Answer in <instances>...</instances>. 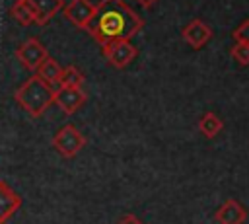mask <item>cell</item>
<instances>
[{
    "instance_id": "cell-10",
    "label": "cell",
    "mask_w": 249,
    "mask_h": 224,
    "mask_svg": "<svg viewBox=\"0 0 249 224\" xmlns=\"http://www.w3.org/2000/svg\"><path fill=\"white\" fill-rule=\"evenodd\" d=\"M21 206V199L12 187H8L4 181H0V224H4L8 218H12L18 208Z\"/></svg>"
},
{
    "instance_id": "cell-16",
    "label": "cell",
    "mask_w": 249,
    "mask_h": 224,
    "mask_svg": "<svg viewBox=\"0 0 249 224\" xmlns=\"http://www.w3.org/2000/svg\"><path fill=\"white\" fill-rule=\"evenodd\" d=\"M230 55H231V58L237 64H241V66H247L249 64V45L247 43H235L230 49Z\"/></svg>"
},
{
    "instance_id": "cell-15",
    "label": "cell",
    "mask_w": 249,
    "mask_h": 224,
    "mask_svg": "<svg viewBox=\"0 0 249 224\" xmlns=\"http://www.w3.org/2000/svg\"><path fill=\"white\" fill-rule=\"evenodd\" d=\"M84 84V74L76 68V66H66L62 68L58 86H68V88H82Z\"/></svg>"
},
{
    "instance_id": "cell-3",
    "label": "cell",
    "mask_w": 249,
    "mask_h": 224,
    "mask_svg": "<svg viewBox=\"0 0 249 224\" xmlns=\"http://www.w3.org/2000/svg\"><path fill=\"white\" fill-rule=\"evenodd\" d=\"M53 146L58 150L60 156L64 158H74L84 146H86V136L74 127V125H64L54 136H53Z\"/></svg>"
},
{
    "instance_id": "cell-9",
    "label": "cell",
    "mask_w": 249,
    "mask_h": 224,
    "mask_svg": "<svg viewBox=\"0 0 249 224\" xmlns=\"http://www.w3.org/2000/svg\"><path fill=\"white\" fill-rule=\"evenodd\" d=\"M214 218L218 224H243L247 220V210L239 201L228 199L224 205H220Z\"/></svg>"
},
{
    "instance_id": "cell-12",
    "label": "cell",
    "mask_w": 249,
    "mask_h": 224,
    "mask_svg": "<svg viewBox=\"0 0 249 224\" xmlns=\"http://www.w3.org/2000/svg\"><path fill=\"white\" fill-rule=\"evenodd\" d=\"M10 14H12V18H14L19 25H23V27L37 23V16H35V10H33V6L29 4V0H16L14 6L10 8Z\"/></svg>"
},
{
    "instance_id": "cell-5",
    "label": "cell",
    "mask_w": 249,
    "mask_h": 224,
    "mask_svg": "<svg viewBox=\"0 0 249 224\" xmlns=\"http://www.w3.org/2000/svg\"><path fill=\"white\" fill-rule=\"evenodd\" d=\"M16 56H18V60H19L27 70L37 72V68L41 66V62L49 56V51H47V47H45L39 39L31 37V39H27L25 43H21V45L18 47Z\"/></svg>"
},
{
    "instance_id": "cell-4",
    "label": "cell",
    "mask_w": 249,
    "mask_h": 224,
    "mask_svg": "<svg viewBox=\"0 0 249 224\" xmlns=\"http://www.w3.org/2000/svg\"><path fill=\"white\" fill-rule=\"evenodd\" d=\"M101 51H103V56L111 62V66L115 68H124L128 66L136 55H138V49L128 41V39H121V41H111V43H105L101 45Z\"/></svg>"
},
{
    "instance_id": "cell-2",
    "label": "cell",
    "mask_w": 249,
    "mask_h": 224,
    "mask_svg": "<svg viewBox=\"0 0 249 224\" xmlns=\"http://www.w3.org/2000/svg\"><path fill=\"white\" fill-rule=\"evenodd\" d=\"M14 97L31 117H41L49 105L54 103V88L33 74L16 90Z\"/></svg>"
},
{
    "instance_id": "cell-6",
    "label": "cell",
    "mask_w": 249,
    "mask_h": 224,
    "mask_svg": "<svg viewBox=\"0 0 249 224\" xmlns=\"http://www.w3.org/2000/svg\"><path fill=\"white\" fill-rule=\"evenodd\" d=\"M62 12L70 23H74L80 29H88L95 14V4H91L89 0H70L68 4H64Z\"/></svg>"
},
{
    "instance_id": "cell-19",
    "label": "cell",
    "mask_w": 249,
    "mask_h": 224,
    "mask_svg": "<svg viewBox=\"0 0 249 224\" xmlns=\"http://www.w3.org/2000/svg\"><path fill=\"white\" fill-rule=\"evenodd\" d=\"M136 2H138L142 8H152V6H154L158 0H136Z\"/></svg>"
},
{
    "instance_id": "cell-7",
    "label": "cell",
    "mask_w": 249,
    "mask_h": 224,
    "mask_svg": "<svg viewBox=\"0 0 249 224\" xmlns=\"http://www.w3.org/2000/svg\"><path fill=\"white\" fill-rule=\"evenodd\" d=\"M54 103L66 113L72 115L76 113L84 103H86V92L82 88H68V86H58L54 90Z\"/></svg>"
},
{
    "instance_id": "cell-13",
    "label": "cell",
    "mask_w": 249,
    "mask_h": 224,
    "mask_svg": "<svg viewBox=\"0 0 249 224\" xmlns=\"http://www.w3.org/2000/svg\"><path fill=\"white\" fill-rule=\"evenodd\" d=\"M39 78H43L47 84H51L53 88H54V84L58 86V80H60V74H62V66L54 60V58H51V56H47L43 62H41V66L37 68V72H35ZM56 90V88H54Z\"/></svg>"
},
{
    "instance_id": "cell-18",
    "label": "cell",
    "mask_w": 249,
    "mask_h": 224,
    "mask_svg": "<svg viewBox=\"0 0 249 224\" xmlns=\"http://www.w3.org/2000/svg\"><path fill=\"white\" fill-rule=\"evenodd\" d=\"M117 224H142V222H140V220H138L134 214H124V216H123V218H121Z\"/></svg>"
},
{
    "instance_id": "cell-14",
    "label": "cell",
    "mask_w": 249,
    "mask_h": 224,
    "mask_svg": "<svg viewBox=\"0 0 249 224\" xmlns=\"http://www.w3.org/2000/svg\"><path fill=\"white\" fill-rule=\"evenodd\" d=\"M222 127H224V123H222V119L216 115V113H204L200 119H198V131L206 136V138H214L220 131H222Z\"/></svg>"
},
{
    "instance_id": "cell-11",
    "label": "cell",
    "mask_w": 249,
    "mask_h": 224,
    "mask_svg": "<svg viewBox=\"0 0 249 224\" xmlns=\"http://www.w3.org/2000/svg\"><path fill=\"white\" fill-rule=\"evenodd\" d=\"M29 4L33 6L35 16H37L35 25H47L51 18L64 8V0H29Z\"/></svg>"
},
{
    "instance_id": "cell-17",
    "label": "cell",
    "mask_w": 249,
    "mask_h": 224,
    "mask_svg": "<svg viewBox=\"0 0 249 224\" xmlns=\"http://www.w3.org/2000/svg\"><path fill=\"white\" fill-rule=\"evenodd\" d=\"M231 37H233L235 43H247L249 45V19H245L239 27H235Z\"/></svg>"
},
{
    "instance_id": "cell-1",
    "label": "cell",
    "mask_w": 249,
    "mask_h": 224,
    "mask_svg": "<svg viewBox=\"0 0 249 224\" xmlns=\"http://www.w3.org/2000/svg\"><path fill=\"white\" fill-rule=\"evenodd\" d=\"M144 27V19L128 8L124 0H101L95 4V14L88 25V33L99 43L132 39Z\"/></svg>"
},
{
    "instance_id": "cell-8",
    "label": "cell",
    "mask_w": 249,
    "mask_h": 224,
    "mask_svg": "<svg viewBox=\"0 0 249 224\" xmlns=\"http://www.w3.org/2000/svg\"><path fill=\"white\" fill-rule=\"evenodd\" d=\"M181 37H183L193 49H200V47H204V45L212 39V29H210L202 19H193V21H189V23L183 27Z\"/></svg>"
}]
</instances>
